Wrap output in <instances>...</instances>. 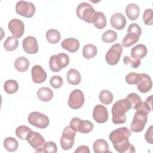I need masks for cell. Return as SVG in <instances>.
I'll list each match as a JSON object with an SVG mask.
<instances>
[{
    "label": "cell",
    "mask_w": 153,
    "mask_h": 153,
    "mask_svg": "<svg viewBox=\"0 0 153 153\" xmlns=\"http://www.w3.org/2000/svg\"><path fill=\"white\" fill-rule=\"evenodd\" d=\"M131 135V130L126 127L117 128L111 132L109 139L114 149L120 153L135 152V148L130 144L128 138Z\"/></svg>",
    "instance_id": "obj_1"
},
{
    "label": "cell",
    "mask_w": 153,
    "mask_h": 153,
    "mask_svg": "<svg viewBox=\"0 0 153 153\" xmlns=\"http://www.w3.org/2000/svg\"><path fill=\"white\" fill-rule=\"evenodd\" d=\"M131 109L130 102L126 99H120L113 105L111 109L112 121L115 124L125 123L126 121V113Z\"/></svg>",
    "instance_id": "obj_2"
},
{
    "label": "cell",
    "mask_w": 153,
    "mask_h": 153,
    "mask_svg": "<svg viewBox=\"0 0 153 153\" xmlns=\"http://www.w3.org/2000/svg\"><path fill=\"white\" fill-rule=\"evenodd\" d=\"M127 34L122 41V45L124 47H130L136 43L142 33V29L137 23H131L127 28Z\"/></svg>",
    "instance_id": "obj_3"
},
{
    "label": "cell",
    "mask_w": 153,
    "mask_h": 153,
    "mask_svg": "<svg viewBox=\"0 0 153 153\" xmlns=\"http://www.w3.org/2000/svg\"><path fill=\"white\" fill-rule=\"evenodd\" d=\"M76 13L77 16L81 20L88 23H92L96 11L91 5L84 2L78 5Z\"/></svg>",
    "instance_id": "obj_4"
},
{
    "label": "cell",
    "mask_w": 153,
    "mask_h": 153,
    "mask_svg": "<svg viewBox=\"0 0 153 153\" xmlns=\"http://www.w3.org/2000/svg\"><path fill=\"white\" fill-rule=\"evenodd\" d=\"M69 63V56L64 53L54 54L50 57L49 67L54 72H59L62 69L66 67Z\"/></svg>",
    "instance_id": "obj_5"
},
{
    "label": "cell",
    "mask_w": 153,
    "mask_h": 153,
    "mask_svg": "<svg viewBox=\"0 0 153 153\" xmlns=\"http://www.w3.org/2000/svg\"><path fill=\"white\" fill-rule=\"evenodd\" d=\"M146 112L140 109H136L133 119L130 124V130L135 133L142 131L146 124L148 120Z\"/></svg>",
    "instance_id": "obj_6"
},
{
    "label": "cell",
    "mask_w": 153,
    "mask_h": 153,
    "mask_svg": "<svg viewBox=\"0 0 153 153\" xmlns=\"http://www.w3.org/2000/svg\"><path fill=\"white\" fill-rule=\"evenodd\" d=\"M27 120L31 125L39 128H45L50 123L49 118L46 115L37 111L30 112Z\"/></svg>",
    "instance_id": "obj_7"
},
{
    "label": "cell",
    "mask_w": 153,
    "mask_h": 153,
    "mask_svg": "<svg viewBox=\"0 0 153 153\" xmlns=\"http://www.w3.org/2000/svg\"><path fill=\"white\" fill-rule=\"evenodd\" d=\"M76 131H74L69 126H66L63 130V133L60 140V145L64 150L71 149L74 143V139Z\"/></svg>",
    "instance_id": "obj_8"
},
{
    "label": "cell",
    "mask_w": 153,
    "mask_h": 153,
    "mask_svg": "<svg viewBox=\"0 0 153 153\" xmlns=\"http://www.w3.org/2000/svg\"><path fill=\"white\" fill-rule=\"evenodd\" d=\"M123 53V46L119 43L115 44L111 46L105 55V60L108 64L111 66L117 65Z\"/></svg>",
    "instance_id": "obj_9"
},
{
    "label": "cell",
    "mask_w": 153,
    "mask_h": 153,
    "mask_svg": "<svg viewBox=\"0 0 153 153\" xmlns=\"http://www.w3.org/2000/svg\"><path fill=\"white\" fill-rule=\"evenodd\" d=\"M26 140L29 145L35 150V152H42L45 140L43 136L39 133L30 131L27 136Z\"/></svg>",
    "instance_id": "obj_10"
},
{
    "label": "cell",
    "mask_w": 153,
    "mask_h": 153,
    "mask_svg": "<svg viewBox=\"0 0 153 153\" xmlns=\"http://www.w3.org/2000/svg\"><path fill=\"white\" fill-rule=\"evenodd\" d=\"M16 13L25 17L30 18L33 17L35 13V7L34 4L30 2L26 1H19L16 5Z\"/></svg>",
    "instance_id": "obj_11"
},
{
    "label": "cell",
    "mask_w": 153,
    "mask_h": 153,
    "mask_svg": "<svg viewBox=\"0 0 153 153\" xmlns=\"http://www.w3.org/2000/svg\"><path fill=\"white\" fill-rule=\"evenodd\" d=\"M84 102L85 99L83 92L79 89H75L69 94L68 104L71 108L78 109L84 105Z\"/></svg>",
    "instance_id": "obj_12"
},
{
    "label": "cell",
    "mask_w": 153,
    "mask_h": 153,
    "mask_svg": "<svg viewBox=\"0 0 153 153\" xmlns=\"http://www.w3.org/2000/svg\"><path fill=\"white\" fill-rule=\"evenodd\" d=\"M136 85L137 88L140 92L142 93H148L152 88V79L151 77L146 74H139V79Z\"/></svg>",
    "instance_id": "obj_13"
},
{
    "label": "cell",
    "mask_w": 153,
    "mask_h": 153,
    "mask_svg": "<svg viewBox=\"0 0 153 153\" xmlns=\"http://www.w3.org/2000/svg\"><path fill=\"white\" fill-rule=\"evenodd\" d=\"M8 30L11 32L13 36L18 38L22 36L25 31V26L23 22L18 19H11L8 23Z\"/></svg>",
    "instance_id": "obj_14"
},
{
    "label": "cell",
    "mask_w": 153,
    "mask_h": 153,
    "mask_svg": "<svg viewBox=\"0 0 153 153\" xmlns=\"http://www.w3.org/2000/svg\"><path fill=\"white\" fill-rule=\"evenodd\" d=\"M93 118L98 123H104L108 120V111L107 108L98 104L96 105L93 111Z\"/></svg>",
    "instance_id": "obj_15"
},
{
    "label": "cell",
    "mask_w": 153,
    "mask_h": 153,
    "mask_svg": "<svg viewBox=\"0 0 153 153\" xmlns=\"http://www.w3.org/2000/svg\"><path fill=\"white\" fill-rule=\"evenodd\" d=\"M22 47L26 53L30 54H36L39 49L37 40L32 36H27L23 40Z\"/></svg>",
    "instance_id": "obj_16"
},
{
    "label": "cell",
    "mask_w": 153,
    "mask_h": 153,
    "mask_svg": "<svg viewBox=\"0 0 153 153\" xmlns=\"http://www.w3.org/2000/svg\"><path fill=\"white\" fill-rule=\"evenodd\" d=\"M32 79L33 82L40 84L44 82L47 79V73L40 65H36L31 69Z\"/></svg>",
    "instance_id": "obj_17"
},
{
    "label": "cell",
    "mask_w": 153,
    "mask_h": 153,
    "mask_svg": "<svg viewBox=\"0 0 153 153\" xmlns=\"http://www.w3.org/2000/svg\"><path fill=\"white\" fill-rule=\"evenodd\" d=\"M127 23L125 16L121 13H114L110 19L111 26L117 30H122L124 28Z\"/></svg>",
    "instance_id": "obj_18"
},
{
    "label": "cell",
    "mask_w": 153,
    "mask_h": 153,
    "mask_svg": "<svg viewBox=\"0 0 153 153\" xmlns=\"http://www.w3.org/2000/svg\"><path fill=\"white\" fill-rule=\"evenodd\" d=\"M61 46L63 49L70 53H75L79 49V42L74 38H68L62 41Z\"/></svg>",
    "instance_id": "obj_19"
},
{
    "label": "cell",
    "mask_w": 153,
    "mask_h": 153,
    "mask_svg": "<svg viewBox=\"0 0 153 153\" xmlns=\"http://www.w3.org/2000/svg\"><path fill=\"white\" fill-rule=\"evenodd\" d=\"M131 57L134 59H141L144 58L147 54L146 47L142 44H139L133 47L131 50Z\"/></svg>",
    "instance_id": "obj_20"
},
{
    "label": "cell",
    "mask_w": 153,
    "mask_h": 153,
    "mask_svg": "<svg viewBox=\"0 0 153 153\" xmlns=\"http://www.w3.org/2000/svg\"><path fill=\"white\" fill-rule=\"evenodd\" d=\"M140 14V8L139 6L134 3L128 4L126 8V14L130 20H136Z\"/></svg>",
    "instance_id": "obj_21"
},
{
    "label": "cell",
    "mask_w": 153,
    "mask_h": 153,
    "mask_svg": "<svg viewBox=\"0 0 153 153\" xmlns=\"http://www.w3.org/2000/svg\"><path fill=\"white\" fill-rule=\"evenodd\" d=\"M38 98L42 102H49L53 97V91L48 87H44L38 89L36 93Z\"/></svg>",
    "instance_id": "obj_22"
},
{
    "label": "cell",
    "mask_w": 153,
    "mask_h": 153,
    "mask_svg": "<svg viewBox=\"0 0 153 153\" xmlns=\"http://www.w3.org/2000/svg\"><path fill=\"white\" fill-rule=\"evenodd\" d=\"M93 148L95 153L111 152L109 151V145L108 142L103 139H99L96 140L93 143Z\"/></svg>",
    "instance_id": "obj_23"
},
{
    "label": "cell",
    "mask_w": 153,
    "mask_h": 153,
    "mask_svg": "<svg viewBox=\"0 0 153 153\" xmlns=\"http://www.w3.org/2000/svg\"><path fill=\"white\" fill-rule=\"evenodd\" d=\"M66 79L69 84L78 85L81 81V76L79 72L75 69H71L67 73Z\"/></svg>",
    "instance_id": "obj_24"
},
{
    "label": "cell",
    "mask_w": 153,
    "mask_h": 153,
    "mask_svg": "<svg viewBox=\"0 0 153 153\" xmlns=\"http://www.w3.org/2000/svg\"><path fill=\"white\" fill-rule=\"evenodd\" d=\"M94 26L99 29H103L107 23L106 18L105 14L101 11H96L93 23Z\"/></svg>",
    "instance_id": "obj_25"
},
{
    "label": "cell",
    "mask_w": 153,
    "mask_h": 153,
    "mask_svg": "<svg viewBox=\"0 0 153 153\" xmlns=\"http://www.w3.org/2000/svg\"><path fill=\"white\" fill-rule=\"evenodd\" d=\"M29 66V60L25 56H20L17 58L14 62V67L20 72L26 71Z\"/></svg>",
    "instance_id": "obj_26"
},
{
    "label": "cell",
    "mask_w": 153,
    "mask_h": 153,
    "mask_svg": "<svg viewBox=\"0 0 153 153\" xmlns=\"http://www.w3.org/2000/svg\"><path fill=\"white\" fill-rule=\"evenodd\" d=\"M45 36L47 41L53 44L59 42L61 38L60 32L57 30L54 29H50L48 30L46 32Z\"/></svg>",
    "instance_id": "obj_27"
},
{
    "label": "cell",
    "mask_w": 153,
    "mask_h": 153,
    "mask_svg": "<svg viewBox=\"0 0 153 153\" xmlns=\"http://www.w3.org/2000/svg\"><path fill=\"white\" fill-rule=\"evenodd\" d=\"M97 53L96 47L91 44H87L84 46L82 49V56L86 59L93 58Z\"/></svg>",
    "instance_id": "obj_28"
},
{
    "label": "cell",
    "mask_w": 153,
    "mask_h": 153,
    "mask_svg": "<svg viewBox=\"0 0 153 153\" xmlns=\"http://www.w3.org/2000/svg\"><path fill=\"white\" fill-rule=\"evenodd\" d=\"M4 146L9 152L16 151L19 146L18 141L13 137H7L4 140Z\"/></svg>",
    "instance_id": "obj_29"
},
{
    "label": "cell",
    "mask_w": 153,
    "mask_h": 153,
    "mask_svg": "<svg viewBox=\"0 0 153 153\" xmlns=\"http://www.w3.org/2000/svg\"><path fill=\"white\" fill-rule=\"evenodd\" d=\"M4 47L7 51H12L16 50L19 45V41L13 36H8L4 42Z\"/></svg>",
    "instance_id": "obj_30"
},
{
    "label": "cell",
    "mask_w": 153,
    "mask_h": 153,
    "mask_svg": "<svg viewBox=\"0 0 153 153\" xmlns=\"http://www.w3.org/2000/svg\"><path fill=\"white\" fill-rule=\"evenodd\" d=\"M94 125L90 121L81 120L78 126V131L81 133H88L93 129Z\"/></svg>",
    "instance_id": "obj_31"
},
{
    "label": "cell",
    "mask_w": 153,
    "mask_h": 153,
    "mask_svg": "<svg viewBox=\"0 0 153 153\" xmlns=\"http://www.w3.org/2000/svg\"><path fill=\"white\" fill-rule=\"evenodd\" d=\"M4 89L8 94H14L18 91V82L14 79H8L4 84Z\"/></svg>",
    "instance_id": "obj_32"
},
{
    "label": "cell",
    "mask_w": 153,
    "mask_h": 153,
    "mask_svg": "<svg viewBox=\"0 0 153 153\" xmlns=\"http://www.w3.org/2000/svg\"><path fill=\"white\" fill-rule=\"evenodd\" d=\"M100 101L105 105H109L112 103L113 100V94L112 93L108 90H102L99 96Z\"/></svg>",
    "instance_id": "obj_33"
},
{
    "label": "cell",
    "mask_w": 153,
    "mask_h": 153,
    "mask_svg": "<svg viewBox=\"0 0 153 153\" xmlns=\"http://www.w3.org/2000/svg\"><path fill=\"white\" fill-rule=\"evenodd\" d=\"M131 104V109H136L140 104L142 100L140 97L136 93H131L127 95L126 98Z\"/></svg>",
    "instance_id": "obj_34"
},
{
    "label": "cell",
    "mask_w": 153,
    "mask_h": 153,
    "mask_svg": "<svg viewBox=\"0 0 153 153\" xmlns=\"http://www.w3.org/2000/svg\"><path fill=\"white\" fill-rule=\"evenodd\" d=\"M117 33L113 30L109 29L102 35V39L105 43H112L117 40Z\"/></svg>",
    "instance_id": "obj_35"
},
{
    "label": "cell",
    "mask_w": 153,
    "mask_h": 153,
    "mask_svg": "<svg viewBox=\"0 0 153 153\" xmlns=\"http://www.w3.org/2000/svg\"><path fill=\"white\" fill-rule=\"evenodd\" d=\"M32 131L31 128L26 126H20L16 130V134L18 138L21 140H26L29 133Z\"/></svg>",
    "instance_id": "obj_36"
},
{
    "label": "cell",
    "mask_w": 153,
    "mask_h": 153,
    "mask_svg": "<svg viewBox=\"0 0 153 153\" xmlns=\"http://www.w3.org/2000/svg\"><path fill=\"white\" fill-rule=\"evenodd\" d=\"M143 21L146 25L151 26L153 24V11L151 8L146 9L143 14Z\"/></svg>",
    "instance_id": "obj_37"
},
{
    "label": "cell",
    "mask_w": 153,
    "mask_h": 153,
    "mask_svg": "<svg viewBox=\"0 0 153 153\" xmlns=\"http://www.w3.org/2000/svg\"><path fill=\"white\" fill-rule=\"evenodd\" d=\"M123 62L126 65H130L132 68H137L140 65L141 62L140 59H131L128 56H125L123 57Z\"/></svg>",
    "instance_id": "obj_38"
},
{
    "label": "cell",
    "mask_w": 153,
    "mask_h": 153,
    "mask_svg": "<svg viewBox=\"0 0 153 153\" xmlns=\"http://www.w3.org/2000/svg\"><path fill=\"white\" fill-rule=\"evenodd\" d=\"M57 151V148L56 144L52 141H49L45 142L44 148L42 149V152L47 153H55Z\"/></svg>",
    "instance_id": "obj_39"
},
{
    "label": "cell",
    "mask_w": 153,
    "mask_h": 153,
    "mask_svg": "<svg viewBox=\"0 0 153 153\" xmlns=\"http://www.w3.org/2000/svg\"><path fill=\"white\" fill-rule=\"evenodd\" d=\"M63 79L59 75H54L50 79V85L54 88H59L63 85Z\"/></svg>",
    "instance_id": "obj_40"
},
{
    "label": "cell",
    "mask_w": 153,
    "mask_h": 153,
    "mask_svg": "<svg viewBox=\"0 0 153 153\" xmlns=\"http://www.w3.org/2000/svg\"><path fill=\"white\" fill-rule=\"evenodd\" d=\"M139 74L136 72H130L126 76V81L127 84L130 85L136 84L139 79Z\"/></svg>",
    "instance_id": "obj_41"
},
{
    "label": "cell",
    "mask_w": 153,
    "mask_h": 153,
    "mask_svg": "<svg viewBox=\"0 0 153 153\" xmlns=\"http://www.w3.org/2000/svg\"><path fill=\"white\" fill-rule=\"evenodd\" d=\"M153 132H152V126H151L145 134V140L150 144H152V139H153Z\"/></svg>",
    "instance_id": "obj_42"
},
{
    "label": "cell",
    "mask_w": 153,
    "mask_h": 153,
    "mask_svg": "<svg viewBox=\"0 0 153 153\" xmlns=\"http://www.w3.org/2000/svg\"><path fill=\"white\" fill-rule=\"evenodd\" d=\"M81 120L80 118H77V117H74L72 118V120L70 121L69 126L76 132L78 131V125Z\"/></svg>",
    "instance_id": "obj_43"
},
{
    "label": "cell",
    "mask_w": 153,
    "mask_h": 153,
    "mask_svg": "<svg viewBox=\"0 0 153 153\" xmlns=\"http://www.w3.org/2000/svg\"><path fill=\"white\" fill-rule=\"evenodd\" d=\"M75 153H90L88 146L86 145H81L78 147L75 151Z\"/></svg>",
    "instance_id": "obj_44"
}]
</instances>
